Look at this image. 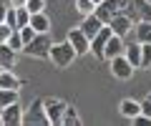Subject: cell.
I'll list each match as a JSON object with an SVG mask.
<instances>
[{
	"label": "cell",
	"mask_w": 151,
	"mask_h": 126,
	"mask_svg": "<svg viewBox=\"0 0 151 126\" xmlns=\"http://www.w3.org/2000/svg\"><path fill=\"white\" fill-rule=\"evenodd\" d=\"M18 30H20V38H23V45H25V43H30V40H33V35H35V30H33L30 25H23V28H18Z\"/></svg>",
	"instance_id": "obj_25"
},
{
	"label": "cell",
	"mask_w": 151,
	"mask_h": 126,
	"mask_svg": "<svg viewBox=\"0 0 151 126\" xmlns=\"http://www.w3.org/2000/svg\"><path fill=\"white\" fill-rule=\"evenodd\" d=\"M93 8H96V5H93L91 0H76V10L81 13V15H91Z\"/></svg>",
	"instance_id": "obj_23"
},
{
	"label": "cell",
	"mask_w": 151,
	"mask_h": 126,
	"mask_svg": "<svg viewBox=\"0 0 151 126\" xmlns=\"http://www.w3.org/2000/svg\"><path fill=\"white\" fill-rule=\"evenodd\" d=\"M10 5L13 8H23V5H25V0H10Z\"/></svg>",
	"instance_id": "obj_30"
},
{
	"label": "cell",
	"mask_w": 151,
	"mask_h": 126,
	"mask_svg": "<svg viewBox=\"0 0 151 126\" xmlns=\"http://www.w3.org/2000/svg\"><path fill=\"white\" fill-rule=\"evenodd\" d=\"M146 99H151V93H149V96H146Z\"/></svg>",
	"instance_id": "obj_32"
},
{
	"label": "cell",
	"mask_w": 151,
	"mask_h": 126,
	"mask_svg": "<svg viewBox=\"0 0 151 126\" xmlns=\"http://www.w3.org/2000/svg\"><path fill=\"white\" fill-rule=\"evenodd\" d=\"M28 25H30L35 33H48V30H50V20H48V15H45V10H40V13H30V20H28Z\"/></svg>",
	"instance_id": "obj_12"
},
{
	"label": "cell",
	"mask_w": 151,
	"mask_h": 126,
	"mask_svg": "<svg viewBox=\"0 0 151 126\" xmlns=\"http://www.w3.org/2000/svg\"><path fill=\"white\" fill-rule=\"evenodd\" d=\"M149 3H151V0H149Z\"/></svg>",
	"instance_id": "obj_34"
},
{
	"label": "cell",
	"mask_w": 151,
	"mask_h": 126,
	"mask_svg": "<svg viewBox=\"0 0 151 126\" xmlns=\"http://www.w3.org/2000/svg\"><path fill=\"white\" fill-rule=\"evenodd\" d=\"M108 28L113 30V35H129L131 30H134V20H131V15L129 13H116V15L108 20Z\"/></svg>",
	"instance_id": "obj_5"
},
{
	"label": "cell",
	"mask_w": 151,
	"mask_h": 126,
	"mask_svg": "<svg viewBox=\"0 0 151 126\" xmlns=\"http://www.w3.org/2000/svg\"><path fill=\"white\" fill-rule=\"evenodd\" d=\"M101 25H103V23H101V20L96 18V13H91V15H83V23H81L78 28H81L83 33L88 35V40H91L93 35H96L98 30H101Z\"/></svg>",
	"instance_id": "obj_13"
},
{
	"label": "cell",
	"mask_w": 151,
	"mask_h": 126,
	"mask_svg": "<svg viewBox=\"0 0 151 126\" xmlns=\"http://www.w3.org/2000/svg\"><path fill=\"white\" fill-rule=\"evenodd\" d=\"M18 63V50H13L8 43H0V68L3 71H13Z\"/></svg>",
	"instance_id": "obj_10"
},
{
	"label": "cell",
	"mask_w": 151,
	"mask_h": 126,
	"mask_svg": "<svg viewBox=\"0 0 151 126\" xmlns=\"http://www.w3.org/2000/svg\"><path fill=\"white\" fill-rule=\"evenodd\" d=\"M0 88H10V91H20V78L13 71H0Z\"/></svg>",
	"instance_id": "obj_15"
},
{
	"label": "cell",
	"mask_w": 151,
	"mask_h": 126,
	"mask_svg": "<svg viewBox=\"0 0 151 126\" xmlns=\"http://www.w3.org/2000/svg\"><path fill=\"white\" fill-rule=\"evenodd\" d=\"M65 40L73 45V50H76L78 55H86L88 50H91V40H88V35L83 33L81 28H70L68 35H65Z\"/></svg>",
	"instance_id": "obj_4"
},
{
	"label": "cell",
	"mask_w": 151,
	"mask_h": 126,
	"mask_svg": "<svg viewBox=\"0 0 151 126\" xmlns=\"http://www.w3.org/2000/svg\"><path fill=\"white\" fill-rule=\"evenodd\" d=\"M91 3H93V5H98V3H101V0H91Z\"/></svg>",
	"instance_id": "obj_31"
},
{
	"label": "cell",
	"mask_w": 151,
	"mask_h": 126,
	"mask_svg": "<svg viewBox=\"0 0 151 126\" xmlns=\"http://www.w3.org/2000/svg\"><path fill=\"white\" fill-rule=\"evenodd\" d=\"M124 55L134 68L141 66V43H131V45H124Z\"/></svg>",
	"instance_id": "obj_14"
},
{
	"label": "cell",
	"mask_w": 151,
	"mask_h": 126,
	"mask_svg": "<svg viewBox=\"0 0 151 126\" xmlns=\"http://www.w3.org/2000/svg\"><path fill=\"white\" fill-rule=\"evenodd\" d=\"M131 121H134V126H151V119L146 114H136Z\"/></svg>",
	"instance_id": "obj_27"
},
{
	"label": "cell",
	"mask_w": 151,
	"mask_h": 126,
	"mask_svg": "<svg viewBox=\"0 0 151 126\" xmlns=\"http://www.w3.org/2000/svg\"><path fill=\"white\" fill-rule=\"evenodd\" d=\"M25 8L28 13H40L45 10V0H25Z\"/></svg>",
	"instance_id": "obj_24"
},
{
	"label": "cell",
	"mask_w": 151,
	"mask_h": 126,
	"mask_svg": "<svg viewBox=\"0 0 151 126\" xmlns=\"http://www.w3.org/2000/svg\"><path fill=\"white\" fill-rule=\"evenodd\" d=\"M5 10H8V5H0V23H5Z\"/></svg>",
	"instance_id": "obj_29"
},
{
	"label": "cell",
	"mask_w": 151,
	"mask_h": 126,
	"mask_svg": "<svg viewBox=\"0 0 151 126\" xmlns=\"http://www.w3.org/2000/svg\"><path fill=\"white\" fill-rule=\"evenodd\" d=\"M108 63H111V73H113V78H119V81H129V78L134 76V71H136L129 60H126L124 53H121V55H113Z\"/></svg>",
	"instance_id": "obj_3"
},
{
	"label": "cell",
	"mask_w": 151,
	"mask_h": 126,
	"mask_svg": "<svg viewBox=\"0 0 151 126\" xmlns=\"http://www.w3.org/2000/svg\"><path fill=\"white\" fill-rule=\"evenodd\" d=\"M60 124H65V126H81V116H78V109H76V106H65L63 116H60Z\"/></svg>",
	"instance_id": "obj_18"
},
{
	"label": "cell",
	"mask_w": 151,
	"mask_h": 126,
	"mask_svg": "<svg viewBox=\"0 0 151 126\" xmlns=\"http://www.w3.org/2000/svg\"><path fill=\"white\" fill-rule=\"evenodd\" d=\"M50 45H53V40H50V35H48V33H35L30 43L23 45V53L33 55V58H48Z\"/></svg>",
	"instance_id": "obj_2"
},
{
	"label": "cell",
	"mask_w": 151,
	"mask_h": 126,
	"mask_svg": "<svg viewBox=\"0 0 151 126\" xmlns=\"http://www.w3.org/2000/svg\"><path fill=\"white\" fill-rule=\"evenodd\" d=\"M119 111L126 116V119H134L136 114H141V104H139V101H134V99H124V101H121V106H119Z\"/></svg>",
	"instance_id": "obj_17"
},
{
	"label": "cell",
	"mask_w": 151,
	"mask_h": 126,
	"mask_svg": "<svg viewBox=\"0 0 151 126\" xmlns=\"http://www.w3.org/2000/svg\"><path fill=\"white\" fill-rule=\"evenodd\" d=\"M141 114H146L151 119V99H146V101H141Z\"/></svg>",
	"instance_id": "obj_28"
},
{
	"label": "cell",
	"mask_w": 151,
	"mask_h": 126,
	"mask_svg": "<svg viewBox=\"0 0 151 126\" xmlns=\"http://www.w3.org/2000/svg\"><path fill=\"white\" fill-rule=\"evenodd\" d=\"M0 71H3V68H0Z\"/></svg>",
	"instance_id": "obj_33"
},
{
	"label": "cell",
	"mask_w": 151,
	"mask_h": 126,
	"mask_svg": "<svg viewBox=\"0 0 151 126\" xmlns=\"http://www.w3.org/2000/svg\"><path fill=\"white\" fill-rule=\"evenodd\" d=\"M8 45H10L13 50H18V53L23 50V38H20V30H18V28L10 33V38H8Z\"/></svg>",
	"instance_id": "obj_22"
},
{
	"label": "cell",
	"mask_w": 151,
	"mask_h": 126,
	"mask_svg": "<svg viewBox=\"0 0 151 126\" xmlns=\"http://www.w3.org/2000/svg\"><path fill=\"white\" fill-rule=\"evenodd\" d=\"M23 124H48V119H45V111H43V99L33 101L30 111H23Z\"/></svg>",
	"instance_id": "obj_8"
},
{
	"label": "cell",
	"mask_w": 151,
	"mask_h": 126,
	"mask_svg": "<svg viewBox=\"0 0 151 126\" xmlns=\"http://www.w3.org/2000/svg\"><path fill=\"white\" fill-rule=\"evenodd\" d=\"M0 124L3 126H18L23 124V106L18 104H8L5 109H0Z\"/></svg>",
	"instance_id": "obj_7"
},
{
	"label": "cell",
	"mask_w": 151,
	"mask_h": 126,
	"mask_svg": "<svg viewBox=\"0 0 151 126\" xmlns=\"http://www.w3.org/2000/svg\"><path fill=\"white\" fill-rule=\"evenodd\" d=\"M28 20H30V13H28V8H25V5H23V8H15V25L23 28V25H28Z\"/></svg>",
	"instance_id": "obj_20"
},
{
	"label": "cell",
	"mask_w": 151,
	"mask_h": 126,
	"mask_svg": "<svg viewBox=\"0 0 151 126\" xmlns=\"http://www.w3.org/2000/svg\"><path fill=\"white\" fill-rule=\"evenodd\" d=\"M65 106L68 104L60 101V99H43V111H45L48 124H60V116H63Z\"/></svg>",
	"instance_id": "obj_6"
},
{
	"label": "cell",
	"mask_w": 151,
	"mask_h": 126,
	"mask_svg": "<svg viewBox=\"0 0 151 126\" xmlns=\"http://www.w3.org/2000/svg\"><path fill=\"white\" fill-rule=\"evenodd\" d=\"M10 33H13V28L8 25V23H0V43H8Z\"/></svg>",
	"instance_id": "obj_26"
},
{
	"label": "cell",
	"mask_w": 151,
	"mask_h": 126,
	"mask_svg": "<svg viewBox=\"0 0 151 126\" xmlns=\"http://www.w3.org/2000/svg\"><path fill=\"white\" fill-rule=\"evenodd\" d=\"M111 28L108 25H101V30H98L96 35H93L91 38V50H88V53H93V55H98V58H103V45H106V40L111 38Z\"/></svg>",
	"instance_id": "obj_9"
},
{
	"label": "cell",
	"mask_w": 151,
	"mask_h": 126,
	"mask_svg": "<svg viewBox=\"0 0 151 126\" xmlns=\"http://www.w3.org/2000/svg\"><path fill=\"white\" fill-rule=\"evenodd\" d=\"M131 33H136V43H151V20H141Z\"/></svg>",
	"instance_id": "obj_16"
},
{
	"label": "cell",
	"mask_w": 151,
	"mask_h": 126,
	"mask_svg": "<svg viewBox=\"0 0 151 126\" xmlns=\"http://www.w3.org/2000/svg\"><path fill=\"white\" fill-rule=\"evenodd\" d=\"M139 68H151V43H141V66Z\"/></svg>",
	"instance_id": "obj_21"
},
{
	"label": "cell",
	"mask_w": 151,
	"mask_h": 126,
	"mask_svg": "<svg viewBox=\"0 0 151 126\" xmlns=\"http://www.w3.org/2000/svg\"><path fill=\"white\" fill-rule=\"evenodd\" d=\"M48 58L53 60V66H55V68H68L70 63L78 58V53L73 50V45H70L68 40H63V43H53V45H50Z\"/></svg>",
	"instance_id": "obj_1"
},
{
	"label": "cell",
	"mask_w": 151,
	"mask_h": 126,
	"mask_svg": "<svg viewBox=\"0 0 151 126\" xmlns=\"http://www.w3.org/2000/svg\"><path fill=\"white\" fill-rule=\"evenodd\" d=\"M121 53H124V38L111 33V38H108V40H106V45H103V58L111 60L113 55H121Z\"/></svg>",
	"instance_id": "obj_11"
},
{
	"label": "cell",
	"mask_w": 151,
	"mask_h": 126,
	"mask_svg": "<svg viewBox=\"0 0 151 126\" xmlns=\"http://www.w3.org/2000/svg\"><path fill=\"white\" fill-rule=\"evenodd\" d=\"M20 91H10V88H0V109H5L8 104H15Z\"/></svg>",
	"instance_id": "obj_19"
}]
</instances>
